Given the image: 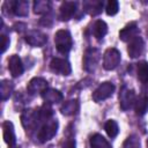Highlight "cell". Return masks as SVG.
<instances>
[{"mask_svg": "<svg viewBox=\"0 0 148 148\" xmlns=\"http://www.w3.org/2000/svg\"><path fill=\"white\" fill-rule=\"evenodd\" d=\"M14 89V84L12 81L9 80H2L0 83V95H1V99L6 101L10 97L12 92Z\"/></svg>", "mask_w": 148, "mask_h": 148, "instance_id": "7402d4cb", "label": "cell"}, {"mask_svg": "<svg viewBox=\"0 0 148 148\" xmlns=\"http://www.w3.org/2000/svg\"><path fill=\"white\" fill-rule=\"evenodd\" d=\"M47 89V81L43 77H34L29 81L27 86V91L30 95L43 94Z\"/></svg>", "mask_w": 148, "mask_h": 148, "instance_id": "30bf717a", "label": "cell"}, {"mask_svg": "<svg viewBox=\"0 0 148 148\" xmlns=\"http://www.w3.org/2000/svg\"><path fill=\"white\" fill-rule=\"evenodd\" d=\"M120 62V52L117 49H108L103 54V67L106 71L114 69Z\"/></svg>", "mask_w": 148, "mask_h": 148, "instance_id": "5b68a950", "label": "cell"}, {"mask_svg": "<svg viewBox=\"0 0 148 148\" xmlns=\"http://www.w3.org/2000/svg\"><path fill=\"white\" fill-rule=\"evenodd\" d=\"M92 35L96 39H102L106 32H108V25L104 21L102 20H97L94 24H92Z\"/></svg>", "mask_w": 148, "mask_h": 148, "instance_id": "d6986e66", "label": "cell"}, {"mask_svg": "<svg viewBox=\"0 0 148 148\" xmlns=\"http://www.w3.org/2000/svg\"><path fill=\"white\" fill-rule=\"evenodd\" d=\"M105 132H106V134H108L110 138L117 136V134H118V132H119L118 124H117L114 120H112V119L108 120V121L105 123Z\"/></svg>", "mask_w": 148, "mask_h": 148, "instance_id": "484cf974", "label": "cell"}, {"mask_svg": "<svg viewBox=\"0 0 148 148\" xmlns=\"http://www.w3.org/2000/svg\"><path fill=\"white\" fill-rule=\"evenodd\" d=\"M54 43L58 52H60L61 54H67L73 46V40L69 31L58 30L54 35Z\"/></svg>", "mask_w": 148, "mask_h": 148, "instance_id": "6da1fadb", "label": "cell"}, {"mask_svg": "<svg viewBox=\"0 0 148 148\" xmlns=\"http://www.w3.org/2000/svg\"><path fill=\"white\" fill-rule=\"evenodd\" d=\"M1 40H2V44H1V46H2V47H1V52L3 53V52L7 50V47L9 46V38H8L6 35L2 34V35H1Z\"/></svg>", "mask_w": 148, "mask_h": 148, "instance_id": "f546056e", "label": "cell"}, {"mask_svg": "<svg viewBox=\"0 0 148 148\" xmlns=\"http://www.w3.org/2000/svg\"><path fill=\"white\" fill-rule=\"evenodd\" d=\"M136 74L138 79L142 83L148 82V62L140 61L139 64H136Z\"/></svg>", "mask_w": 148, "mask_h": 148, "instance_id": "cb8c5ba5", "label": "cell"}, {"mask_svg": "<svg viewBox=\"0 0 148 148\" xmlns=\"http://www.w3.org/2000/svg\"><path fill=\"white\" fill-rule=\"evenodd\" d=\"M124 148H140V139L135 134L130 135L124 142Z\"/></svg>", "mask_w": 148, "mask_h": 148, "instance_id": "4316f807", "label": "cell"}, {"mask_svg": "<svg viewBox=\"0 0 148 148\" xmlns=\"http://www.w3.org/2000/svg\"><path fill=\"white\" fill-rule=\"evenodd\" d=\"M42 97H43V99H44V102L46 104H57V103L61 102L62 98H64L62 94L59 90L52 89V88H47L42 94Z\"/></svg>", "mask_w": 148, "mask_h": 148, "instance_id": "2e32d148", "label": "cell"}, {"mask_svg": "<svg viewBox=\"0 0 148 148\" xmlns=\"http://www.w3.org/2000/svg\"><path fill=\"white\" fill-rule=\"evenodd\" d=\"M51 9V2L46 0H37L34 2V13L35 14H46Z\"/></svg>", "mask_w": 148, "mask_h": 148, "instance_id": "d4e9b609", "label": "cell"}, {"mask_svg": "<svg viewBox=\"0 0 148 148\" xmlns=\"http://www.w3.org/2000/svg\"><path fill=\"white\" fill-rule=\"evenodd\" d=\"M134 110L138 116H143L148 111V97L146 96H139L135 99L134 103Z\"/></svg>", "mask_w": 148, "mask_h": 148, "instance_id": "ffe728a7", "label": "cell"}, {"mask_svg": "<svg viewBox=\"0 0 148 148\" xmlns=\"http://www.w3.org/2000/svg\"><path fill=\"white\" fill-rule=\"evenodd\" d=\"M2 134H3V140L9 147L15 146V131L13 124L7 120L2 124Z\"/></svg>", "mask_w": 148, "mask_h": 148, "instance_id": "9a60e30c", "label": "cell"}, {"mask_svg": "<svg viewBox=\"0 0 148 148\" xmlns=\"http://www.w3.org/2000/svg\"><path fill=\"white\" fill-rule=\"evenodd\" d=\"M76 2L74 1H65L61 3L60 6V13H59V17L61 21H68L69 18L73 17V15L76 12Z\"/></svg>", "mask_w": 148, "mask_h": 148, "instance_id": "7c38bea8", "label": "cell"}, {"mask_svg": "<svg viewBox=\"0 0 148 148\" xmlns=\"http://www.w3.org/2000/svg\"><path fill=\"white\" fill-rule=\"evenodd\" d=\"M8 68H9V72L12 74V76L14 77H17L20 76L22 73H23V64H22V60L20 59L18 56L16 54H13L9 60H8Z\"/></svg>", "mask_w": 148, "mask_h": 148, "instance_id": "5bb4252c", "label": "cell"}, {"mask_svg": "<svg viewBox=\"0 0 148 148\" xmlns=\"http://www.w3.org/2000/svg\"><path fill=\"white\" fill-rule=\"evenodd\" d=\"M142 92H143V96L148 97V82L143 83V87H142Z\"/></svg>", "mask_w": 148, "mask_h": 148, "instance_id": "4dcf8cb0", "label": "cell"}, {"mask_svg": "<svg viewBox=\"0 0 148 148\" xmlns=\"http://www.w3.org/2000/svg\"><path fill=\"white\" fill-rule=\"evenodd\" d=\"M139 28L138 25L132 22L130 24H127L125 28H123L119 32V38L123 40V42H131L132 39H134L135 37H138L139 35Z\"/></svg>", "mask_w": 148, "mask_h": 148, "instance_id": "4fadbf2b", "label": "cell"}, {"mask_svg": "<svg viewBox=\"0 0 148 148\" xmlns=\"http://www.w3.org/2000/svg\"><path fill=\"white\" fill-rule=\"evenodd\" d=\"M21 121L23 127L27 131H32L35 130L40 121L38 110H24L23 113L21 114Z\"/></svg>", "mask_w": 148, "mask_h": 148, "instance_id": "3957f363", "label": "cell"}, {"mask_svg": "<svg viewBox=\"0 0 148 148\" xmlns=\"http://www.w3.org/2000/svg\"><path fill=\"white\" fill-rule=\"evenodd\" d=\"M143 50H145V42L140 36L132 39L128 44V47H127V52H128V56L131 58L140 57L143 53Z\"/></svg>", "mask_w": 148, "mask_h": 148, "instance_id": "8fae6325", "label": "cell"}, {"mask_svg": "<svg viewBox=\"0 0 148 148\" xmlns=\"http://www.w3.org/2000/svg\"><path fill=\"white\" fill-rule=\"evenodd\" d=\"M50 68L52 72L59 75H69L72 72L71 64L61 58H53L50 62Z\"/></svg>", "mask_w": 148, "mask_h": 148, "instance_id": "9c48e42d", "label": "cell"}, {"mask_svg": "<svg viewBox=\"0 0 148 148\" xmlns=\"http://www.w3.org/2000/svg\"><path fill=\"white\" fill-rule=\"evenodd\" d=\"M135 99H136V97H135L134 90H132L127 87L121 88L120 94H119V104H120L121 110H124V111L130 110L132 106H134Z\"/></svg>", "mask_w": 148, "mask_h": 148, "instance_id": "8992f818", "label": "cell"}, {"mask_svg": "<svg viewBox=\"0 0 148 148\" xmlns=\"http://www.w3.org/2000/svg\"><path fill=\"white\" fill-rule=\"evenodd\" d=\"M84 9L92 16L98 15L102 12L103 8V1H97V0H92V1H86L83 3Z\"/></svg>", "mask_w": 148, "mask_h": 148, "instance_id": "44dd1931", "label": "cell"}, {"mask_svg": "<svg viewBox=\"0 0 148 148\" xmlns=\"http://www.w3.org/2000/svg\"><path fill=\"white\" fill-rule=\"evenodd\" d=\"M58 131V121L57 119H50L47 121H45L42 127L39 128L38 131V134H37V138L40 142H46L49 140H51L56 133Z\"/></svg>", "mask_w": 148, "mask_h": 148, "instance_id": "7a4b0ae2", "label": "cell"}, {"mask_svg": "<svg viewBox=\"0 0 148 148\" xmlns=\"http://www.w3.org/2000/svg\"><path fill=\"white\" fill-rule=\"evenodd\" d=\"M61 148H76V143H75V140L72 139V138H68L64 141Z\"/></svg>", "mask_w": 148, "mask_h": 148, "instance_id": "f1b7e54d", "label": "cell"}, {"mask_svg": "<svg viewBox=\"0 0 148 148\" xmlns=\"http://www.w3.org/2000/svg\"><path fill=\"white\" fill-rule=\"evenodd\" d=\"M79 110V103L76 99H69L62 103V105L60 106V111L62 114L65 116H72L75 114Z\"/></svg>", "mask_w": 148, "mask_h": 148, "instance_id": "ac0fdd59", "label": "cell"}, {"mask_svg": "<svg viewBox=\"0 0 148 148\" xmlns=\"http://www.w3.org/2000/svg\"><path fill=\"white\" fill-rule=\"evenodd\" d=\"M114 91V84L111 82H103L99 84L96 90L92 94V99L95 102H102L106 98H109Z\"/></svg>", "mask_w": 148, "mask_h": 148, "instance_id": "52a82bcc", "label": "cell"}, {"mask_svg": "<svg viewBox=\"0 0 148 148\" xmlns=\"http://www.w3.org/2000/svg\"><path fill=\"white\" fill-rule=\"evenodd\" d=\"M101 59V53L97 49H88L83 57V67L87 72L91 73L97 68Z\"/></svg>", "mask_w": 148, "mask_h": 148, "instance_id": "277c9868", "label": "cell"}, {"mask_svg": "<svg viewBox=\"0 0 148 148\" xmlns=\"http://www.w3.org/2000/svg\"><path fill=\"white\" fill-rule=\"evenodd\" d=\"M118 10H119V3H118V1H116V0L108 1L106 6H105V12H106V14L109 16L116 15L118 13Z\"/></svg>", "mask_w": 148, "mask_h": 148, "instance_id": "83f0119b", "label": "cell"}, {"mask_svg": "<svg viewBox=\"0 0 148 148\" xmlns=\"http://www.w3.org/2000/svg\"><path fill=\"white\" fill-rule=\"evenodd\" d=\"M146 145H147V148H148V139H147V142H146Z\"/></svg>", "mask_w": 148, "mask_h": 148, "instance_id": "1f68e13d", "label": "cell"}, {"mask_svg": "<svg viewBox=\"0 0 148 148\" xmlns=\"http://www.w3.org/2000/svg\"><path fill=\"white\" fill-rule=\"evenodd\" d=\"M90 146L91 148H111L109 141L101 134H94L90 138Z\"/></svg>", "mask_w": 148, "mask_h": 148, "instance_id": "603a6c76", "label": "cell"}, {"mask_svg": "<svg viewBox=\"0 0 148 148\" xmlns=\"http://www.w3.org/2000/svg\"><path fill=\"white\" fill-rule=\"evenodd\" d=\"M10 148H18V147H15V146H14V147H10Z\"/></svg>", "mask_w": 148, "mask_h": 148, "instance_id": "d6a6232c", "label": "cell"}, {"mask_svg": "<svg viewBox=\"0 0 148 148\" xmlns=\"http://www.w3.org/2000/svg\"><path fill=\"white\" fill-rule=\"evenodd\" d=\"M25 42L35 47L44 46L47 42V36L39 30H29L25 34Z\"/></svg>", "mask_w": 148, "mask_h": 148, "instance_id": "ba28073f", "label": "cell"}, {"mask_svg": "<svg viewBox=\"0 0 148 148\" xmlns=\"http://www.w3.org/2000/svg\"><path fill=\"white\" fill-rule=\"evenodd\" d=\"M12 12L17 16H27L29 13V2L25 0L12 1Z\"/></svg>", "mask_w": 148, "mask_h": 148, "instance_id": "e0dca14e", "label": "cell"}]
</instances>
